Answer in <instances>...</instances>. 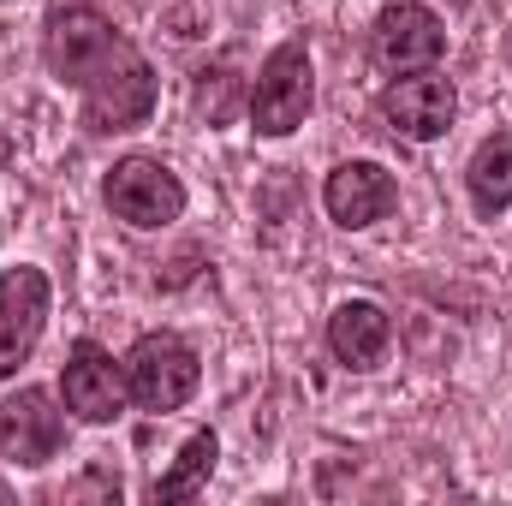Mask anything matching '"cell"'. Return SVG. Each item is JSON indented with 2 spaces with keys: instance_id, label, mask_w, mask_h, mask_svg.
<instances>
[{
  "instance_id": "1",
  "label": "cell",
  "mask_w": 512,
  "mask_h": 506,
  "mask_svg": "<svg viewBox=\"0 0 512 506\" xmlns=\"http://www.w3.org/2000/svg\"><path fill=\"white\" fill-rule=\"evenodd\" d=\"M42 60L60 84L84 96V131L114 137L155 114V66L143 48L120 36L96 6H60L42 24Z\"/></svg>"
},
{
  "instance_id": "2",
  "label": "cell",
  "mask_w": 512,
  "mask_h": 506,
  "mask_svg": "<svg viewBox=\"0 0 512 506\" xmlns=\"http://www.w3.org/2000/svg\"><path fill=\"white\" fill-rule=\"evenodd\" d=\"M316 108V66H310V42L286 36L268 48V60L256 66L251 84V126L256 137H286L310 120Z\"/></svg>"
},
{
  "instance_id": "3",
  "label": "cell",
  "mask_w": 512,
  "mask_h": 506,
  "mask_svg": "<svg viewBox=\"0 0 512 506\" xmlns=\"http://www.w3.org/2000/svg\"><path fill=\"white\" fill-rule=\"evenodd\" d=\"M102 203L137 227V233H155V227H173L185 215V185L179 173L161 161V155H120L102 179Z\"/></svg>"
},
{
  "instance_id": "4",
  "label": "cell",
  "mask_w": 512,
  "mask_h": 506,
  "mask_svg": "<svg viewBox=\"0 0 512 506\" xmlns=\"http://www.w3.org/2000/svg\"><path fill=\"white\" fill-rule=\"evenodd\" d=\"M197 381H203V364H197L191 340H179L167 328L143 334L126 352V393H131V405H143V411H179L197 393Z\"/></svg>"
},
{
  "instance_id": "5",
  "label": "cell",
  "mask_w": 512,
  "mask_h": 506,
  "mask_svg": "<svg viewBox=\"0 0 512 506\" xmlns=\"http://www.w3.org/2000/svg\"><path fill=\"white\" fill-rule=\"evenodd\" d=\"M447 54V24L417 6V0H399V6H382L376 24H370V60L405 78V72H429L435 60Z\"/></svg>"
},
{
  "instance_id": "6",
  "label": "cell",
  "mask_w": 512,
  "mask_h": 506,
  "mask_svg": "<svg viewBox=\"0 0 512 506\" xmlns=\"http://www.w3.org/2000/svg\"><path fill=\"white\" fill-rule=\"evenodd\" d=\"M48 304H54V286H48L42 268L12 262L0 274V381L18 364H30V352H36V340L48 328Z\"/></svg>"
},
{
  "instance_id": "7",
  "label": "cell",
  "mask_w": 512,
  "mask_h": 506,
  "mask_svg": "<svg viewBox=\"0 0 512 506\" xmlns=\"http://www.w3.org/2000/svg\"><path fill=\"white\" fill-rule=\"evenodd\" d=\"M66 447V411L54 405L48 387H18L0 405V453L18 471H42Z\"/></svg>"
},
{
  "instance_id": "8",
  "label": "cell",
  "mask_w": 512,
  "mask_h": 506,
  "mask_svg": "<svg viewBox=\"0 0 512 506\" xmlns=\"http://www.w3.org/2000/svg\"><path fill=\"white\" fill-rule=\"evenodd\" d=\"M376 108H382V120H387L393 137L435 143V137H447L453 114H459V90H453V78H441V72L429 66V72H405V78H393Z\"/></svg>"
},
{
  "instance_id": "9",
  "label": "cell",
  "mask_w": 512,
  "mask_h": 506,
  "mask_svg": "<svg viewBox=\"0 0 512 506\" xmlns=\"http://www.w3.org/2000/svg\"><path fill=\"white\" fill-rule=\"evenodd\" d=\"M60 399L78 423H114L126 411V364H114L108 346L96 340H72L66 370H60Z\"/></svg>"
},
{
  "instance_id": "10",
  "label": "cell",
  "mask_w": 512,
  "mask_h": 506,
  "mask_svg": "<svg viewBox=\"0 0 512 506\" xmlns=\"http://www.w3.org/2000/svg\"><path fill=\"white\" fill-rule=\"evenodd\" d=\"M393 203H399V179L387 173L382 161H340V167L322 179V209H328V221L346 227V233H364V227L387 221Z\"/></svg>"
},
{
  "instance_id": "11",
  "label": "cell",
  "mask_w": 512,
  "mask_h": 506,
  "mask_svg": "<svg viewBox=\"0 0 512 506\" xmlns=\"http://www.w3.org/2000/svg\"><path fill=\"white\" fill-rule=\"evenodd\" d=\"M387 340H393V322H387V310L376 298H346L328 316V352L346 370H376L387 358Z\"/></svg>"
},
{
  "instance_id": "12",
  "label": "cell",
  "mask_w": 512,
  "mask_h": 506,
  "mask_svg": "<svg viewBox=\"0 0 512 506\" xmlns=\"http://www.w3.org/2000/svg\"><path fill=\"white\" fill-rule=\"evenodd\" d=\"M465 191L477 203V215H501L512 203V131H495L471 149L465 161Z\"/></svg>"
},
{
  "instance_id": "13",
  "label": "cell",
  "mask_w": 512,
  "mask_h": 506,
  "mask_svg": "<svg viewBox=\"0 0 512 506\" xmlns=\"http://www.w3.org/2000/svg\"><path fill=\"white\" fill-rule=\"evenodd\" d=\"M215 459H221V435L215 429H197L185 447H179V459L155 477V501L167 506V501H191V495H203V483L215 477Z\"/></svg>"
}]
</instances>
